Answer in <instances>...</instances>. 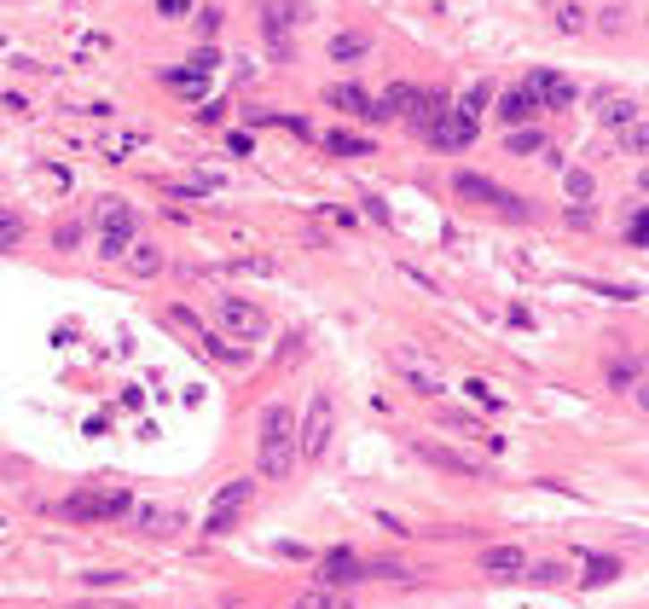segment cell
Here are the masks:
<instances>
[{"label": "cell", "mask_w": 649, "mask_h": 609, "mask_svg": "<svg viewBox=\"0 0 649 609\" xmlns=\"http://www.w3.org/2000/svg\"><path fill=\"white\" fill-rule=\"evenodd\" d=\"M296 412L290 407H267L261 412V435H255V470L267 482H285L296 470Z\"/></svg>", "instance_id": "6da1fadb"}, {"label": "cell", "mask_w": 649, "mask_h": 609, "mask_svg": "<svg viewBox=\"0 0 649 609\" xmlns=\"http://www.w3.org/2000/svg\"><path fill=\"white\" fill-rule=\"evenodd\" d=\"M99 255L105 262H122L128 255V244L140 238V215H133V203L128 198H99Z\"/></svg>", "instance_id": "7a4b0ae2"}, {"label": "cell", "mask_w": 649, "mask_h": 609, "mask_svg": "<svg viewBox=\"0 0 649 609\" xmlns=\"http://www.w3.org/2000/svg\"><path fill=\"white\" fill-rule=\"evenodd\" d=\"M452 192H458L464 203H487V210L510 215V221H522V215H528V203H522L517 192L493 186V180H487V175H475V168H458V175H452Z\"/></svg>", "instance_id": "3957f363"}, {"label": "cell", "mask_w": 649, "mask_h": 609, "mask_svg": "<svg viewBox=\"0 0 649 609\" xmlns=\"http://www.w3.org/2000/svg\"><path fill=\"white\" fill-rule=\"evenodd\" d=\"M330 430H337V412H330V395H308V418L296 424V459H325Z\"/></svg>", "instance_id": "277c9868"}, {"label": "cell", "mask_w": 649, "mask_h": 609, "mask_svg": "<svg viewBox=\"0 0 649 609\" xmlns=\"http://www.w3.org/2000/svg\"><path fill=\"white\" fill-rule=\"evenodd\" d=\"M128 510H133V499L116 493V487H105V493H70L64 505H58V517H70V522H116V517H128Z\"/></svg>", "instance_id": "5b68a950"}, {"label": "cell", "mask_w": 649, "mask_h": 609, "mask_svg": "<svg viewBox=\"0 0 649 609\" xmlns=\"http://www.w3.org/2000/svg\"><path fill=\"white\" fill-rule=\"evenodd\" d=\"M220 325H226L232 343H255V337H267V313L255 308V302H243V296L220 302Z\"/></svg>", "instance_id": "8992f818"}, {"label": "cell", "mask_w": 649, "mask_h": 609, "mask_svg": "<svg viewBox=\"0 0 649 609\" xmlns=\"http://www.w3.org/2000/svg\"><path fill=\"white\" fill-rule=\"evenodd\" d=\"M250 493H255V487L243 482V476H238V482H226V487L215 493V505H209V522H203V528H209L215 540H220V534H226L232 522H238L243 510H250Z\"/></svg>", "instance_id": "52a82bcc"}, {"label": "cell", "mask_w": 649, "mask_h": 609, "mask_svg": "<svg viewBox=\"0 0 649 609\" xmlns=\"http://www.w3.org/2000/svg\"><path fill=\"white\" fill-rule=\"evenodd\" d=\"M475 122L470 116H458V111H440V116H430V128H423V140L435 145V151H464V145H475Z\"/></svg>", "instance_id": "ba28073f"}, {"label": "cell", "mask_w": 649, "mask_h": 609, "mask_svg": "<svg viewBox=\"0 0 649 609\" xmlns=\"http://www.w3.org/2000/svg\"><path fill=\"white\" fill-rule=\"evenodd\" d=\"M528 93H534V105H540V111H568V105H574V81L562 76V70H534V76H528Z\"/></svg>", "instance_id": "9c48e42d"}, {"label": "cell", "mask_w": 649, "mask_h": 609, "mask_svg": "<svg viewBox=\"0 0 649 609\" xmlns=\"http://www.w3.org/2000/svg\"><path fill=\"white\" fill-rule=\"evenodd\" d=\"M302 18H308V12H302L296 0H267V6H261V30H267V41H273V53H290V35L285 30H296Z\"/></svg>", "instance_id": "30bf717a"}, {"label": "cell", "mask_w": 649, "mask_h": 609, "mask_svg": "<svg viewBox=\"0 0 649 609\" xmlns=\"http://www.w3.org/2000/svg\"><path fill=\"white\" fill-rule=\"evenodd\" d=\"M325 105H330V111H348V116H365V122H389L383 105H377L365 88H354V81H337V88L325 93Z\"/></svg>", "instance_id": "8fae6325"}, {"label": "cell", "mask_w": 649, "mask_h": 609, "mask_svg": "<svg viewBox=\"0 0 649 609\" xmlns=\"http://www.w3.org/2000/svg\"><path fill=\"white\" fill-rule=\"evenodd\" d=\"M128 517L140 522V534H157V540L186 534V517H180V510H163V505H140V510H128Z\"/></svg>", "instance_id": "7c38bea8"}, {"label": "cell", "mask_w": 649, "mask_h": 609, "mask_svg": "<svg viewBox=\"0 0 649 609\" xmlns=\"http://www.w3.org/2000/svg\"><path fill=\"white\" fill-rule=\"evenodd\" d=\"M638 116H644L638 99H627V93H603V99H597V122H603L609 133H627Z\"/></svg>", "instance_id": "4fadbf2b"}, {"label": "cell", "mask_w": 649, "mask_h": 609, "mask_svg": "<svg viewBox=\"0 0 649 609\" xmlns=\"http://www.w3.org/2000/svg\"><path fill=\"white\" fill-rule=\"evenodd\" d=\"M475 563H482V575H499V580H517L522 569H528V557H522V545H487V552L475 557Z\"/></svg>", "instance_id": "5bb4252c"}, {"label": "cell", "mask_w": 649, "mask_h": 609, "mask_svg": "<svg viewBox=\"0 0 649 609\" xmlns=\"http://www.w3.org/2000/svg\"><path fill=\"white\" fill-rule=\"evenodd\" d=\"M320 587H360V557H354V552L320 557Z\"/></svg>", "instance_id": "9a60e30c"}, {"label": "cell", "mask_w": 649, "mask_h": 609, "mask_svg": "<svg viewBox=\"0 0 649 609\" xmlns=\"http://www.w3.org/2000/svg\"><path fill=\"white\" fill-rule=\"evenodd\" d=\"M418 459H430V465H440V470H452V476H487V465H482V459H464V453H447V447H435V442H418Z\"/></svg>", "instance_id": "2e32d148"}, {"label": "cell", "mask_w": 649, "mask_h": 609, "mask_svg": "<svg viewBox=\"0 0 649 609\" xmlns=\"http://www.w3.org/2000/svg\"><path fill=\"white\" fill-rule=\"evenodd\" d=\"M499 116L522 128V122L540 116V105H534V93H528V88H505V93H499Z\"/></svg>", "instance_id": "e0dca14e"}, {"label": "cell", "mask_w": 649, "mask_h": 609, "mask_svg": "<svg viewBox=\"0 0 649 609\" xmlns=\"http://www.w3.org/2000/svg\"><path fill=\"white\" fill-rule=\"evenodd\" d=\"M395 365H400V377H406V383H412V389H418V395H430V400L440 395V377H435V372H430V365H423V360H412V355H400Z\"/></svg>", "instance_id": "ac0fdd59"}, {"label": "cell", "mask_w": 649, "mask_h": 609, "mask_svg": "<svg viewBox=\"0 0 649 609\" xmlns=\"http://www.w3.org/2000/svg\"><path fill=\"white\" fill-rule=\"evenodd\" d=\"M325 151H330V157H371L377 145L365 140V133H342V128H330V133H325Z\"/></svg>", "instance_id": "d6986e66"}, {"label": "cell", "mask_w": 649, "mask_h": 609, "mask_svg": "<svg viewBox=\"0 0 649 609\" xmlns=\"http://www.w3.org/2000/svg\"><path fill=\"white\" fill-rule=\"evenodd\" d=\"M365 53H371V35H365V30L330 35V58H342V64H348V58H365Z\"/></svg>", "instance_id": "ffe728a7"}, {"label": "cell", "mask_w": 649, "mask_h": 609, "mask_svg": "<svg viewBox=\"0 0 649 609\" xmlns=\"http://www.w3.org/2000/svg\"><path fill=\"white\" fill-rule=\"evenodd\" d=\"M128 267L140 279H157L163 273V250H157V244H128Z\"/></svg>", "instance_id": "44dd1931"}, {"label": "cell", "mask_w": 649, "mask_h": 609, "mask_svg": "<svg viewBox=\"0 0 649 609\" xmlns=\"http://www.w3.org/2000/svg\"><path fill=\"white\" fill-rule=\"evenodd\" d=\"M551 18H557V30H562V35H585V23H592L580 0H557V6H551Z\"/></svg>", "instance_id": "7402d4cb"}, {"label": "cell", "mask_w": 649, "mask_h": 609, "mask_svg": "<svg viewBox=\"0 0 649 609\" xmlns=\"http://www.w3.org/2000/svg\"><path fill=\"white\" fill-rule=\"evenodd\" d=\"M203 348H209V360L232 365V372H243V365H250V355H243L238 343H226V337H209V331H203Z\"/></svg>", "instance_id": "603a6c76"}, {"label": "cell", "mask_w": 649, "mask_h": 609, "mask_svg": "<svg viewBox=\"0 0 649 609\" xmlns=\"http://www.w3.org/2000/svg\"><path fill=\"white\" fill-rule=\"evenodd\" d=\"M638 372H644L638 355H615V360H609V383H615V389H632V383H638Z\"/></svg>", "instance_id": "cb8c5ba5"}, {"label": "cell", "mask_w": 649, "mask_h": 609, "mask_svg": "<svg viewBox=\"0 0 649 609\" xmlns=\"http://www.w3.org/2000/svg\"><path fill=\"white\" fill-rule=\"evenodd\" d=\"M505 145H510L517 157H534V151H545V133H540V128H510Z\"/></svg>", "instance_id": "d4e9b609"}, {"label": "cell", "mask_w": 649, "mask_h": 609, "mask_svg": "<svg viewBox=\"0 0 649 609\" xmlns=\"http://www.w3.org/2000/svg\"><path fill=\"white\" fill-rule=\"evenodd\" d=\"M163 76H168V88H175L180 99H203V76L198 70H163Z\"/></svg>", "instance_id": "484cf974"}, {"label": "cell", "mask_w": 649, "mask_h": 609, "mask_svg": "<svg viewBox=\"0 0 649 609\" xmlns=\"http://www.w3.org/2000/svg\"><path fill=\"white\" fill-rule=\"evenodd\" d=\"M23 233H30V227H23V215L0 210V250H18V244H23Z\"/></svg>", "instance_id": "4316f807"}, {"label": "cell", "mask_w": 649, "mask_h": 609, "mask_svg": "<svg viewBox=\"0 0 649 609\" xmlns=\"http://www.w3.org/2000/svg\"><path fill=\"white\" fill-rule=\"evenodd\" d=\"M615 575H620V557H592V569H585L580 587H603V580H615Z\"/></svg>", "instance_id": "83f0119b"}, {"label": "cell", "mask_w": 649, "mask_h": 609, "mask_svg": "<svg viewBox=\"0 0 649 609\" xmlns=\"http://www.w3.org/2000/svg\"><path fill=\"white\" fill-rule=\"evenodd\" d=\"M487 99H493L487 88H470V93L458 99V116H470V122H475V116H482V105H487Z\"/></svg>", "instance_id": "f1b7e54d"}, {"label": "cell", "mask_w": 649, "mask_h": 609, "mask_svg": "<svg viewBox=\"0 0 649 609\" xmlns=\"http://www.w3.org/2000/svg\"><path fill=\"white\" fill-rule=\"evenodd\" d=\"M620 140H627V151H638V157H644V151H649V122L638 116V122H632L627 133H620Z\"/></svg>", "instance_id": "f546056e"}, {"label": "cell", "mask_w": 649, "mask_h": 609, "mask_svg": "<svg viewBox=\"0 0 649 609\" xmlns=\"http://www.w3.org/2000/svg\"><path fill=\"white\" fill-rule=\"evenodd\" d=\"M53 244H58V250H76V244H81V221H58Z\"/></svg>", "instance_id": "4dcf8cb0"}, {"label": "cell", "mask_w": 649, "mask_h": 609, "mask_svg": "<svg viewBox=\"0 0 649 609\" xmlns=\"http://www.w3.org/2000/svg\"><path fill=\"white\" fill-rule=\"evenodd\" d=\"M627 238H632V244H644V238H649V210H632V221H627Z\"/></svg>", "instance_id": "1f68e13d"}, {"label": "cell", "mask_w": 649, "mask_h": 609, "mask_svg": "<svg viewBox=\"0 0 649 609\" xmlns=\"http://www.w3.org/2000/svg\"><path fill=\"white\" fill-rule=\"evenodd\" d=\"M534 580H540V587H562L568 575H562V563H540V569H534Z\"/></svg>", "instance_id": "d6a6232c"}, {"label": "cell", "mask_w": 649, "mask_h": 609, "mask_svg": "<svg viewBox=\"0 0 649 609\" xmlns=\"http://www.w3.org/2000/svg\"><path fill=\"white\" fill-rule=\"evenodd\" d=\"M592 186H597V180L585 175V168H574V175H568V192H574V198H592Z\"/></svg>", "instance_id": "836d02e7"}, {"label": "cell", "mask_w": 649, "mask_h": 609, "mask_svg": "<svg viewBox=\"0 0 649 609\" xmlns=\"http://www.w3.org/2000/svg\"><path fill=\"white\" fill-rule=\"evenodd\" d=\"M157 12H163V18H186L192 0H157Z\"/></svg>", "instance_id": "e575fe53"}, {"label": "cell", "mask_w": 649, "mask_h": 609, "mask_svg": "<svg viewBox=\"0 0 649 609\" xmlns=\"http://www.w3.org/2000/svg\"><path fill=\"white\" fill-rule=\"evenodd\" d=\"M76 609H133V604H110V598H81Z\"/></svg>", "instance_id": "d590c367"}, {"label": "cell", "mask_w": 649, "mask_h": 609, "mask_svg": "<svg viewBox=\"0 0 649 609\" xmlns=\"http://www.w3.org/2000/svg\"><path fill=\"white\" fill-rule=\"evenodd\" d=\"M290 609H320V592H308V598H296Z\"/></svg>", "instance_id": "8d00e7d4"}]
</instances>
